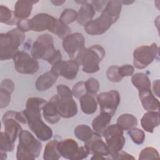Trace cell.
I'll return each instance as SVG.
<instances>
[{
  "label": "cell",
  "instance_id": "8d00e7d4",
  "mask_svg": "<svg viewBox=\"0 0 160 160\" xmlns=\"http://www.w3.org/2000/svg\"><path fill=\"white\" fill-rule=\"evenodd\" d=\"M84 83L87 94L95 96L99 89V81L95 78H91L86 80Z\"/></svg>",
  "mask_w": 160,
  "mask_h": 160
},
{
  "label": "cell",
  "instance_id": "7402d4cb",
  "mask_svg": "<svg viewBox=\"0 0 160 160\" xmlns=\"http://www.w3.org/2000/svg\"><path fill=\"white\" fill-rule=\"evenodd\" d=\"M96 14L92 4L88 1L82 4L78 12V22L81 26H86L91 21Z\"/></svg>",
  "mask_w": 160,
  "mask_h": 160
},
{
  "label": "cell",
  "instance_id": "f546056e",
  "mask_svg": "<svg viewBox=\"0 0 160 160\" xmlns=\"http://www.w3.org/2000/svg\"><path fill=\"white\" fill-rule=\"evenodd\" d=\"M74 134L78 139L85 142L92 138L95 132L89 126L80 124L74 128Z\"/></svg>",
  "mask_w": 160,
  "mask_h": 160
},
{
  "label": "cell",
  "instance_id": "60d3db41",
  "mask_svg": "<svg viewBox=\"0 0 160 160\" xmlns=\"http://www.w3.org/2000/svg\"><path fill=\"white\" fill-rule=\"evenodd\" d=\"M15 88V85L13 81L9 78H5L1 82L0 89L4 90L11 92H13Z\"/></svg>",
  "mask_w": 160,
  "mask_h": 160
},
{
  "label": "cell",
  "instance_id": "4fadbf2b",
  "mask_svg": "<svg viewBox=\"0 0 160 160\" xmlns=\"http://www.w3.org/2000/svg\"><path fill=\"white\" fill-rule=\"evenodd\" d=\"M49 100L55 104L61 118H71L78 113V106L73 97L62 98L56 94L52 96Z\"/></svg>",
  "mask_w": 160,
  "mask_h": 160
},
{
  "label": "cell",
  "instance_id": "30bf717a",
  "mask_svg": "<svg viewBox=\"0 0 160 160\" xmlns=\"http://www.w3.org/2000/svg\"><path fill=\"white\" fill-rule=\"evenodd\" d=\"M62 48L70 59L77 60L85 49V39L81 32L71 34L62 41Z\"/></svg>",
  "mask_w": 160,
  "mask_h": 160
},
{
  "label": "cell",
  "instance_id": "b9f144b4",
  "mask_svg": "<svg viewBox=\"0 0 160 160\" xmlns=\"http://www.w3.org/2000/svg\"><path fill=\"white\" fill-rule=\"evenodd\" d=\"M17 28L19 31L22 32H26L31 31L30 19H18L16 23Z\"/></svg>",
  "mask_w": 160,
  "mask_h": 160
},
{
  "label": "cell",
  "instance_id": "52a82bcc",
  "mask_svg": "<svg viewBox=\"0 0 160 160\" xmlns=\"http://www.w3.org/2000/svg\"><path fill=\"white\" fill-rule=\"evenodd\" d=\"M105 138L106 144L109 152V156L112 159L121 151L126 142L124 131L116 124L109 125L102 133Z\"/></svg>",
  "mask_w": 160,
  "mask_h": 160
},
{
  "label": "cell",
  "instance_id": "8992f818",
  "mask_svg": "<svg viewBox=\"0 0 160 160\" xmlns=\"http://www.w3.org/2000/svg\"><path fill=\"white\" fill-rule=\"evenodd\" d=\"M106 55L103 47L94 44L85 49L76 61L82 66V70L88 74H92L99 70V62Z\"/></svg>",
  "mask_w": 160,
  "mask_h": 160
},
{
  "label": "cell",
  "instance_id": "9c48e42d",
  "mask_svg": "<svg viewBox=\"0 0 160 160\" xmlns=\"http://www.w3.org/2000/svg\"><path fill=\"white\" fill-rule=\"evenodd\" d=\"M58 148L62 157L70 160L83 159L89 154L84 146H79L78 142L71 138L59 141Z\"/></svg>",
  "mask_w": 160,
  "mask_h": 160
},
{
  "label": "cell",
  "instance_id": "d6986e66",
  "mask_svg": "<svg viewBox=\"0 0 160 160\" xmlns=\"http://www.w3.org/2000/svg\"><path fill=\"white\" fill-rule=\"evenodd\" d=\"M160 116L159 111H148L141 119V125L142 129L150 133L154 132V129L159 126Z\"/></svg>",
  "mask_w": 160,
  "mask_h": 160
},
{
  "label": "cell",
  "instance_id": "f907efd6",
  "mask_svg": "<svg viewBox=\"0 0 160 160\" xmlns=\"http://www.w3.org/2000/svg\"><path fill=\"white\" fill-rule=\"evenodd\" d=\"M120 2H121V3L122 4H122H132V3H133L134 1H120Z\"/></svg>",
  "mask_w": 160,
  "mask_h": 160
},
{
  "label": "cell",
  "instance_id": "7a4b0ae2",
  "mask_svg": "<svg viewBox=\"0 0 160 160\" xmlns=\"http://www.w3.org/2000/svg\"><path fill=\"white\" fill-rule=\"evenodd\" d=\"M121 10L122 4L120 1H108L100 16L84 26L85 31L91 36L104 34L118 20Z\"/></svg>",
  "mask_w": 160,
  "mask_h": 160
},
{
  "label": "cell",
  "instance_id": "ab89813d",
  "mask_svg": "<svg viewBox=\"0 0 160 160\" xmlns=\"http://www.w3.org/2000/svg\"><path fill=\"white\" fill-rule=\"evenodd\" d=\"M57 94L62 98L66 97H73L71 89L66 85L59 84L56 87Z\"/></svg>",
  "mask_w": 160,
  "mask_h": 160
},
{
  "label": "cell",
  "instance_id": "d4e9b609",
  "mask_svg": "<svg viewBox=\"0 0 160 160\" xmlns=\"http://www.w3.org/2000/svg\"><path fill=\"white\" fill-rule=\"evenodd\" d=\"M81 109L82 111L86 114H92L96 112L98 109V101L94 96L89 94H86L82 96L79 99Z\"/></svg>",
  "mask_w": 160,
  "mask_h": 160
},
{
  "label": "cell",
  "instance_id": "681fc988",
  "mask_svg": "<svg viewBox=\"0 0 160 160\" xmlns=\"http://www.w3.org/2000/svg\"><path fill=\"white\" fill-rule=\"evenodd\" d=\"M7 158V152L0 151V159L1 160H4Z\"/></svg>",
  "mask_w": 160,
  "mask_h": 160
},
{
  "label": "cell",
  "instance_id": "ac0fdd59",
  "mask_svg": "<svg viewBox=\"0 0 160 160\" xmlns=\"http://www.w3.org/2000/svg\"><path fill=\"white\" fill-rule=\"evenodd\" d=\"M58 77L57 74L51 70L43 73L36 81V89L39 91L48 90L56 82Z\"/></svg>",
  "mask_w": 160,
  "mask_h": 160
},
{
  "label": "cell",
  "instance_id": "bcb514c9",
  "mask_svg": "<svg viewBox=\"0 0 160 160\" xmlns=\"http://www.w3.org/2000/svg\"><path fill=\"white\" fill-rule=\"evenodd\" d=\"M152 91L154 95L159 97V79H157L152 82Z\"/></svg>",
  "mask_w": 160,
  "mask_h": 160
},
{
  "label": "cell",
  "instance_id": "74e56055",
  "mask_svg": "<svg viewBox=\"0 0 160 160\" xmlns=\"http://www.w3.org/2000/svg\"><path fill=\"white\" fill-rule=\"evenodd\" d=\"M71 91L73 96L77 99H79L82 96L86 94L87 92L84 81H79L76 83L73 86Z\"/></svg>",
  "mask_w": 160,
  "mask_h": 160
},
{
  "label": "cell",
  "instance_id": "e575fe53",
  "mask_svg": "<svg viewBox=\"0 0 160 160\" xmlns=\"http://www.w3.org/2000/svg\"><path fill=\"white\" fill-rule=\"evenodd\" d=\"M159 152L152 147H146L142 149L139 154V159H159Z\"/></svg>",
  "mask_w": 160,
  "mask_h": 160
},
{
  "label": "cell",
  "instance_id": "f6af8a7d",
  "mask_svg": "<svg viewBox=\"0 0 160 160\" xmlns=\"http://www.w3.org/2000/svg\"><path fill=\"white\" fill-rule=\"evenodd\" d=\"M135 158L126 151H121L113 158V159H134Z\"/></svg>",
  "mask_w": 160,
  "mask_h": 160
},
{
  "label": "cell",
  "instance_id": "ba28073f",
  "mask_svg": "<svg viewBox=\"0 0 160 160\" xmlns=\"http://www.w3.org/2000/svg\"><path fill=\"white\" fill-rule=\"evenodd\" d=\"M159 48L154 42L149 46H141L136 48L133 52V65L135 68L142 69L151 64L154 60L158 59Z\"/></svg>",
  "mask_w": 160,
  "mask_h": 160
},
{
  "label": "cell",
  "instance_id": "8fae6325",
  "mask_svg": "<svg viewBox=\"0 0 160 160\" xmlns=\"http://www.w3.org/2000/svg\"><path fill=\"white\" fill-rule=\"evenodd\" d=\"M16 71L23 74H33L39 68V62L24 51H19L13 58Z\"/></svg>",
  "mask_w": 160,
  "mask_h": 160
},
{
  "label": "cell",
  "instance_id": "d6a6232c",
  "mask_svg": "<svg viewBox=\"0 0 160 160\" xmlns=\"http://www.w3.org/2000/svg\"><path fill=\"white\" fill-rule=\"evenodd\" d=\"M14 149V142L6 135L4 132H1L0 151L4 152H11Z\"/></svg>",
  "mask_w": 160,
  "mask_h": 160
},
{
  "label": "cell",
  "instance_id": "f35d334b",
  "mask_svg": "<svg viewBox=\"0 0 160 160\" xmlns=\"http://www.w3.org/2000/svg\"><path fill=\"white\" fill-rule=\"evenodd\" d=\"M11 93L4 91L0 89V108L1 109L7 107L10 102L11 99Z\"/></svg>",
  "mask_w": 160,
  "mask_h": 160
},
{
  "label": "cell",
  "instance_id": "603a6c76",
  "mask_svg": "<svg viewBox=\"0 0 160 160\" xmlns=\"http://www.w3.org/2000/svg\"><path fill=\"white\" fill-rule=\"evenodd\" d=\"M42 113L46 121L52 124L58 123L61 118L58 112L55 104L50 100L43 106Z\"/></svg>",
  "mask_w": 160,
  "mask_h": 160
},
{
  "label": "cell",
  "instance_id": "d590c367",
  "mask_svg": "<svg viewBox=\"0 0 160 160\" xmlns=\"http://www.w3.org/2000/svg\"><path fill=\"white\" fill-rule=\"evenodd\" d=\"M106 76L110 81L114 82H120L123 79L119 73V66L115 65H112L108 68L106 71Z\"/></svg>",
  "mask_w": 160,
  "mask_h": 160
},
{
  "label": "cell",
  "instance_id": "484cf974",
  "mask_svg": "<svg viewBox=\"0 0 160 160\" xmlns=\"http://www.w3.org/2000/svg\"><path fill=\"white\" fill-rule=\"evenodd\" d=\"M131 82L141 93L151 90V84L148 76L143 72H138L132 76Z\"/></svg>",
  "mask_w": 160,
  "mask_h": 160
},
{
  "label": "cell",
  "instance_id": "cb8c5ba5",
  "mask_svg": "<svg viewBox=\"0 0 160 160\" xmlns=\"http://www.w3.org/2000/svg\"><path fill=\"white\" fill-rule=\"evenodd\" d=\"M112 117V116L106 112H101L94 118L92 122L93 131L101 136L102 135L103 132L110 124Z\"/></svg>",
  "mask_w": 160,
  "mask_h": 160
},
{
  "label": "cell",
  "instance_id": "6da1fadb",
  "mask_svg": "<svg viewBox=\"0 0 160 160\" xmlns=\"http://www.w3.org/2000/svg\"><path fill=\"white\" fill-rule=\"evenodd\" d=\"M47 102L41 98H29L26 103V108L22 111L26 117L29 128L42 141H47L52 137V129L41 118L42 108Z\"/></svg>",
  "mask_w": 160,
  "mask_h": 160
},
{
  "label": "cell",
  "instance_id": "7bdbcfd3",
  "mask_svg": "<svg viewBox=\"0 0 160 160\" xmlns=\"http://www.w3.org/2000/svg\"><path fill=\"white\" fill-rule=\"evenodd\" d=\"M134 72V68L131 64H125L119 67V73L122 78L132 76Z\"/></svg>",
  "mask_w": 160,
  "mask_h": 160
},
{
  "label": "cell",
  "instance_id": "4dcf8cb0",
  "mask_svg": "<svg viewBox=\"0 0 160 160\" xmlns=\"http://www.w3.org/2000/svg\"><path fill=\"white\" fill-rule=\"evenodd\" d=\"M18 20L14 11H12L5 6H0V22L1 23L9 26H13L16 24Z\"/></svg>",
  "mask_w": 160,
  "mask_h": 160
},
{
  "label": "cell",
  "instance_id": "7c38bea8",
  "mask_svg": "<svg viewBox=\"0 0 160 160\" xmlns=\"http://www.w3.org/2000/svg\"><path fill=\"white\" fill-rule=\"evenodd\" d=\"M97 101L101 112H104L111 116L115 114L121 101L120 94L116 90L102 92L97 96Z\"/></svg>",
  "mask_w": 160,
  "mask_h": 160
},
{
  "label": "cell",
  "instance_id": "2e32d148",
  "mask_svg": "<svg viewBox=\"0 0 160 160\" xmlns=\"http://www.w3.org/2000/svg\"><path fill=\"white\" fill-rule=\"evenodd\" d=\"M56 18L47 13H39L30 19L31 31L42 32L49 31L54 24Z\"/></svg>",
  "mask_w": 160,
  "mask_h": 160
},
{
  "label": "cell",
  "instance_id": "ee69618b",
  "mask_svg": "<svg viewBox=\"0 0 160 160\" xmlns=\"http://www.w3.org/2000/svg\"><path fill=\"white\" fill-rule=\"evenodd\" d=\"M108 1H92L91 4L93 6L95 11L102 12L105 8Z\"/></svg>",
  "mask_w": 160,
  "mask_h": 160
},
{
  "label": "cell",
  "instance_id": "5b68a950",
  "mask_svg": "<svg viewBox=\"0 0 160 160\" xmlns=\"http://www.w3.org/2000/svg\"><path fill=\"white\" fill-rule=\"evenodd\" d=\"M18 138L19 143L16 154L17 159H34L40 155L42 147V143L31 132L27 130H22Z\"/></svg>",
  "mask_w": 160,
  "mask_h": 160
},
{
  "label": "cell",
  "instance_id": "44dd1931",
  "mask_svg": "<svg viewBox=\"0 0 160 160\" xmlns=\"http://www.w3.org/2000/svg\"><path fill=\"white\" fill-rule=\"evenodd\" d=\"M141 104L143 108L147 111H159L160 103L152 91H148L142 93H139Z\"/></svg>",
  "mask_w": 160,
  "mask_h": 160
},
{
  "label": "cell",
  "instance_id": "277c9868",
  "mask_svg": "<svg viewBox=\"0 0 160 160\" xmlns=\"http://www.w3.org/2000/svg\"><path fill=\"white\" fill-rule=\"evenodd\" d=\"M26 39L24 32L18 28L0 34V59L1 61L13 59L19 51V48Z\"/></svg>",
  "mask_w": 160,
  "mask_h": 160
},
{
  "label": "cell",
  "instance_id": "ffe728a7",
  "mask_svg": "<svg viewBox=\"0 0 160 160\" xmlns=\"http://www.w3.org/2000/svg\"><path fill=\"white\" fill-rule=\"evenodd\" d=\"M38 1H17L14 4V13L18 19H28L31 15L33 5Z\"/></svg>",
  "mask_w": 160,
  "mask_h": 160
},
{
  "label": "cell",
  "instance_id": "9a60e30c",
  "mask_svg": "<svg viewBox=\"0 0 160 160\" xmlns=\"http://www.w3.org/2000/svg\"><path fill=\"white\" fill-rule=\"evenodd\" d=\"M15 111L6 112L2 118V122L4 126V133L8 135L13 142H15L22 128L20 122L15 118Z\"/></svg>",
  "mask_w": 160,
  "mask_h": 160
},
{
  "label": "cell",
  "instance_id": "1f68e13d",
  "mask_svg": "<svg viewBox=\"0 0 160 160\" xmlns=\"http://www.w3.org/2000/svg\"><path fill=\"white\" fill-rule=\"evenodd\" d=\"M77 18L78 12L72 9L67 8L62 12L59 19L65 24L68 25L75 21H77Z\"/></svg>",
  "mask_w": 160,
  "mask_h": 160
},
{
  "label": "cell",
  "instance_id": "e0dca14e",
  "mask_svg": "<svg viewBox=\"0 0 160 160\" xmlns=\"http://www.w3.org/2000/svg\"><path fill=\"white\" fill-rule=\"evenodd\" d=\"M84 146L86 148L89 154L101 155L106 158L109 156V149L106 142L101 139V136L96 132L90 140L84 142Z\"/></svg>",
  "mask_w": 160,
  "mask_h": 160
},
{
  "label": "cell",
  "instance_id": "f1b7e54d",
  "mask_svg": "<svg viewBox=\"0 0 160 160\" xmlns=\"http://www.w3.org/2000/svg\"><path fill=\"white\" fill-rule=\"evenodd\" d=\"M51 32L56 34L60 39H64L71 33V30L68 25L65 24L59 19H56L55 22L50 30L49 31Z\"/></svg>",
  "mask_w": 160,
  "mask_h": 160
},
{
  "label": "cell",
  "instance_id": "83f0119b",
  "mask_svg": "<svg viewBox=\"0 0 160 160\" xmlns=\"http://www.w3.org/2000/svg\"><path fill=\"white\" fill-rule=\"evenodd\" d=\"M58 140L53 139L46 144L43 152L44 160H58L61 157L58 148Z\"/></svg>",
  "mask_w": 160,
  "mask_h": 160
},
{
  "label": "cell",
  "instance_id": "5bb4252c",
  "mask_svg": "<svg viewBox=\"0 0 160 160\" xmlns=\"http://www.w3.org/2000/svg\"><path fill=\"white\" fill-rule=\"evenodd\" d=\"M79 67V64L76 60H62L59 62L52 66L51 71L58 76H60L68 80H72L77 77Z\"/></svg>",
  "mask_w": 160,
  "mask_h": 160
},
{
  "label": "cell",
  "instance_id": "7dc6e473",
  "mask_svg": "<svg viewBox=\"0 0 160 160\" xmlns=\"http://www.w3.org/2000/svg\"><path fill=\"white\" fill-rule=\"evenodd\" d=\"M91 159H95V160H99V159H108V158L101 156V155H92V156L91 158Z\"/></svg>",
  "mask_w": 160,
  "mask_h": 160
},
{
  "label": "cell",
  "instance_id": "c3c4849f",
  "mask_svg": "<svg viewBox=\"0 0 160 160\" xmlns=\"http://www.w3.org/2000/svg\"><path fill=\"white\" fill-rule=\"evenodd\" d=\"M51 3H52V4L53 5H54V6H61L62 4H63L65 2H66V1H51Z\"/></svg>",
  "mask_w": 160,
  "mask_h": 160
},
{
  "label": "cell",
  "instance_id": "836d02e7",
  "mask_svg": "<svg viewBox=\"0 0 160 160\" xmlns=\"http://www.w3.org/2000/svg\"><path fill=\"white\" fill-rule=\"evenodd\" d=\"M128 132L132 141L135 144L140 145L144 142L146 137L144 131L139 128H134L128 130Z\"/></svg>",
  "mask_w": 160,
  "mask_h": 160
},
{
  "label": "cell",
  "instance_id": "4316f807",
  "mask_svg": "<svg viewBox=\"0 0 160 160\" xmlns=\"http://www.w3.org/2000/svg\"><path fill=\"white\" fill-rule=\"evenodd\" d=\"M116 124L123 131H128L136 127L138 125V119L133 114L125 113L118 118Z\"/></svg>",
  "mask_w": 160,
  "mask_h": 160
},
{
  "label": "cell",
  "instance_id": "3957f363",
  "mask_svg": "<svg viewBox=\"0 0 160 160\" xmlns=\"http://www.w3.org/2000/svg\"><path fill=\"white\" fill-rule=\"evenodd\" d=\"M31 55L36 60L46 61L52 66L62 61L61 52L54 47V39L49 34H42L34 42Z\"/></svg>",
  "mask_w": 160,
  "mask_h": 160
}]
</instances>
